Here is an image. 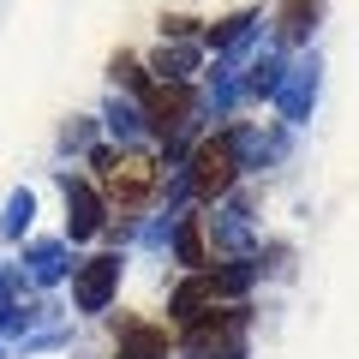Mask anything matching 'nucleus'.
<instances>
[{
    "label": "nucleus",
    "mask_w": 359,
    "mask_h": 359,
    "mask_svg": "<svg viewBox=\"0 0 359 359\" xmlns=\"http://www.w3.org/2000/svg\"><path fill=\"white\" fill-rule=\"evenodd\" d=\"M96 174H102V204H114V210H138V204H150V192H156V162L150 156L96 150Z\"/></svg>",
    "instance_id": "obj_1"
},
{
    "label": "nucleus",
    "mask_w": 359,
    "mask_h": 359,
    "mask_svg": "<svg viewBox=\"0 0 359 359\" xmlns=\"http://www.w3.org/2000/svg\"><path fill=\"white\" fill-rule=\"evenodd\" d=\"M245 282H252V269H245V264H233V269H198L192 282H180V287H174V318H180V323L198 318V311L216 306L222 294H240Z\"/></svg>",
    "instance_id": "obj_2"
},
{
    "label": "nucleus",
    "mask_w": 359,
    "mask_h": 359,
    "mask_svg": "<svg viewBox=\"0 0 359 359\" xmlns=\"http://www.w3.org/2000/svg\"><path fill=\"white\" fill-rule=\"evenodd\" d=\"M228 186H233V138L198 144V156H192V192L210 204V198L228 192Z\"/></svg>",
    "instance_id": "obj_3"
},
{
    "label": "nucleus",
    "mask_w": 359,
    "mask_h": 359,
    "mask_svg": "<svg viewBox=\"0 0 359 359\" xmlns=\"http://www.w3.org/2000/svg\"><path fill=\"white\" fill-rule=\"evenodd\" d=\"M144 108H150V126L168 138V132H180V120L192 114V90L180 78H150L144 84Z\"/></svg>",
    "instance_id": "obj_4"
},
{
    "label": "nucleus",
    "mask_w": 359,
    "mask_h": 359,
    "mask_svg": "<svg viewBox=\"0 0 359 359\" xmlns=\"http://www.w3.org/2000/svg\"><path fill=\"white\" fill-rule=\"evenodd\" d=\"M240 330H245V311L233 306V311H216V318H186V347H233L240 341Z\"/></svg>",
    "instance_id": "obj_5"
},
{
    "label": "nucleus",
    "mask_w": 359,
    "mask_h": 359,
    "mask_svg": "<svg viewBox=\"0 0 359 359\" xmlns=\"http://www.w3.org/2000/svg\"><path fill=\"white\" fill-rule=\"evenodd\" d=\"M114 282H120V257H90L84 269H78V306L84 311H102L108 306V294H114Z\"/></svg>",
    "instance_id": "obj_6"
},
{
    "label": "nucleus",
    "mask_w": 359,
    "mask_h": 359,
    "mask_svg": "<svg viewBox=\"0 0 359 359\" xmlns=\"http://www.w3.org/2000/svg\"><path fill=\"white\" fill-rule=\"evenodd\" d=\"M120 359H168V330H156V323H120Z\"/></svg>",
    "instance_id": "obj_7"
},
{
    "label": "nucleus",
    "mask_w": 359,
    "mask_h": 359,
    "mask_svg": "<svg viewBox=\"0 0 359 359\" xmlns=\"http://www.w3.org/2000/svg\"><path fill=\"white\" fill-rule=\"evenodd\" d=\"M66 210H72V216H66V222H72V233H78V240H84V233H96V228H102V198L90 192L84 180H66Z\"/></svg>",
    "instance_id": "obj_8"
},
{
    "label": "nucleus",
    "mask_w": 359,
    "mask_h": 359,
    "mask_svg": "<svg viewBox=\"0 0 359 359\" xmlns=\"http://www.w3.org/2000/svg\"><path fill=\"white\" fill-rule=\"evenodd\" d=\"M311 25H318V0H282V36L287 42H299Z\"/></svg>",
    "instance_id": "obj_9"
},
{
    "label": "nucleus",
    "mask_w": 359,
    "mask_h": 359,
    "mask_svg": "<svg viewBox=\"0 0 359 359\" xmlns=\"http://www.w3.org/2000/svg\"><path fill=\"white\" fill-rule=\"evenodd\" d=\"M114 78H120V84H132V90H144V84H150V78L138 72V60H132V54H120V60H114Z\"/></svg>",
    "instance_id": "obj_10"
},
{
    "label": "nucleus",
    "mask_w": 359,
    "mask_h": 359,
    "mask_svg": "<svg viewBox=\"0 0 359 359\" xmlns=\"http://www.w3.org/2000/svg\"><path fill=\"white\" fill-rule=\"evenodd\" d=\"M180 257H186V264H204V240H198V228L180 233Z\"/></svg>",
    "instance_id": "obj_11"
}]
</instances>
